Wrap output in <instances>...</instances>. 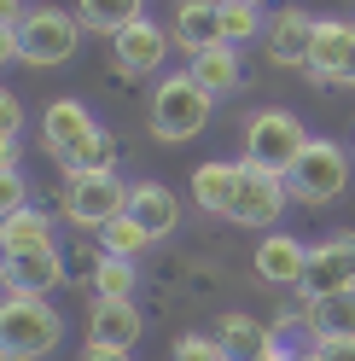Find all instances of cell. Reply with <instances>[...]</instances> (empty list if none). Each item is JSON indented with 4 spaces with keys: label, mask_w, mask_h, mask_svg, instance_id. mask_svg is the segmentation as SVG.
Masks as SVG:
<instances>
[{
    "label": "cell",
    "mask_w": 355,
    "mask_h": 361,
    "mask_svg": "<svg viewBox=\"0 0 355 361\" xmlns=\"http://www.w3.org/2000/svg\"><path fill=\"white\" fill-rule=\"evenodd\" d=\"M297 361H320V355H315V344H303V350H297Z\"/></svg>",
    "instance_id": "cell-35"
},
{
    "label": "cell",
    "mask_w": 355,
    "mask_h": 361,
    "mask_svg": "<svg viewBox=\"0 0 355 361\" xmlns=\"http://www.w3.org/2000/svg\"><path fill=\"white\" fill-rule=\"evenodd\" d=\"M30 210V180L24 169H0V216H18Z\"/></svg>",
    "instance_id": "cell-29"
},
{
    "label": "cell",
    "mask_w": 355,
    "mask_h": 361,
    "mask_svg": "<svg viewBox=\"0 0 355 361\" xmlns=\"http://www.w3.org/2000/svg\"><path fill=\"white\" fill-rule=\"evenodd\" d=\"M338 87H355V47H349V64H344V76H338Z\"/></svg>",
    "instance_id": "cell-34"
},
{
    "label": "cell",
    "mask_w": 355,
    "mask_h": 361,
    "mask_svg": "<svg viewBox=\"0 0 355 361\" xmlns=\"http://www.w3.org/2000/svg\"><path fill=\"white\" fill-rule=\"evenodd\" d=\"M349 175H355V152H344L338 140H309L303 157L285 169V187L297 204H332V198H344Z\"/></svg>",
    "instance_id": "cell-6"
},
{
    "label": "cell",
    "mask_w": 355,
    "mask_h": 361,
    "mask_svg": "<svg viewBox=\"0 0 355 361\" xmlns=\"http://www.w3.org/2000/svg\"><path fill=\"white\" fill-rule=\"evenodd\" d=\"M349 152H355V146H349Z\"/></svg>",
    "instance_id": "cell-37"
},
{
    "label": "cell",
    "mask_w": 355,
    "mask_h": 361,
    "mask_svg": "<svg viewBox=\"0 0 355 361\" xmlns=\"http://www.w3.org/2000/svg\"><path fill=\"white\" fill-rule=\"evenodd\" d=\"M76 18L87 35H123L146 18V0H76Z\"/></svg>",
    "instance_id": "cell-24"
},
{
    "label": "cell",
    "mask_w": 355,
    "mask_h": 361,
    "mask_svg": "<svg viewBox=\"0 0 355 361\" xmlns=\"http://www.w3.org/2000/svg\"><path fill=\"white\" fill-rule=\"evenodd\" d=\"M285 198H292V187H285V175L274 169H256L239 157V192H233V216L239 228H268L274 233V221L285 216Z\"/></svg>",
    "instance_id": "cell-8"
},
{
    "label": "cell",
    "mask_w": 355,
    "mask_h": 361,
    "mask_svg": "<svg viewBox=\"0 0 355 361\" xmlns=\"http://www.w3.org/2000/svg\"><path fill=\"white\" fill-rule=\"evenodd\" d=\"M251 6H262V0H251Z\"/></svg>",
    "instance_id": "cell-36"
},
{
    "label": "cell",
    "mask_w": 355,
    "mask_h": 361,
    "mask_svg": "<svg viewBox=\"0 0 355 361\" xmlns=\"http://www.w3.org/2000/svg\"><path fill=\"white\" fill-rule=\"evenodd\" d=\"M320 361H355V338H326V344H315Z\"/></svg>",
    "instance_id": "cell-31"
},
{
    "label": "cell",
    "mask_w": 355,
    "mask_h": 361,
    "mask_svg": "<svg viewBox=\"0 0 355 361\" xmlns=\"http://www.w3.org/2000/svg\"><path fill=\"white\" fill-rule=\"evenodd\" d=\"M58 169H64V180H76V175H117V134L99 123L76 152L58 157Z\"/></svg>",
    "instance_id": "cell-23"
},
{
    "label": "cell",
    "mask_w": 355,
    "mask_h": 361,
    "mask_svg": "<svg viewBox=\"0 0 355 361\" xmlns=\"http://www.w3.org/2000/svg\"><path fill=\"white\" fill-rule=\"evenodd\" d=\"M94 128L99 123H94V111H87L82 99H47V111H41V146L53 152V164L64 152H76Z\"/></svg>",
    "instance_id": "cell-12"
},
{
    "label": "cell",
    "mask_w": 355,
    "mask_h": 361,
    "mask_svg": "<svg viewBox=\"0 0 355 361\" xmlns=\"http://www.w3.org/2000/svg\"><path fill=\"white\" fill-rule=\"evenodd\" d=\"M0 280H6L12 298H53L64 286V257L58 251H24L0 262Z\"/></svg>",
    "instance_id": "cell-11"
},
{
    "label": "cell",
    "mask_w": 355,
    "mask_h": 361,
    "mask_svg": "<svg viewBox=\"0 0 355 361\" xmlns=\"http://www.w3.org/2000/svg\"><path fill=\"white\" fill-rule=\"evenodd\" d=\"M64 344V321L47 298H12L6 291V309H0V350L6 361H47Z\"/></svg>",
    "instance_id": "cell-3"
},
{
    "label": "cell",
    "mask_w": 355,
    "mask_h": 361,
    "mask_svg": "<svg viewBox=\"0 0 355 361\" xmlns=\"http://www.w3.org/2000/svg\"><path fill=\"white\" fill-rule=\"evenodd\" d=\"M175 361H233V355L221 350L216 332H181L175 338Z\"/></svg>",
    "instance_id": "cell-28"
},
{
    "label": "cell",
    "mask_w": 355,
    "mask_h": 361,
    "mask_svg": "<svg viewBox=\"0 0 355 361\" xmlns=\"http://www.w3.org/2000/svg\"><path fill=\"white\" fill-rule=\"evenodd\" d=\"M262 30H268L262 6H251V0H221V41H228V47H245Z\"/></svg>",
    "instance_id": "cell-26"
},
{
    "label": "cell",
    "mask_w": 355,
    "mask_h": 361,
    "mask_svg": "<svg viewBox=\"0 0 355 361\" xmlns=\"http://www.w3.org/2000/svg\"><path fill=\"white\" fill-rule=\"evenodd\" d=\"M99 251H111V257H128V262H135V257H146V251H151V233L140 228L135 216H117V221H111V228L99 233Z\"/></svg>",
    "instance_id": "cell-27"
},
{
    "label": "cell",
    "mask_w": 355,
    "mask_h": 361,
    "mask_svg": "<svg viewBox=\"0 0 355 361\" xmlns=\"http://www.w3.org/2000/svg\"><path fill=\"white\" fill-rule=\"evenodd\" d=\"M303 303H326V298H344L355 291V233L349 228H332L326 239L309 245V268H303Z\"/></svg>",
    "instance_id": "cell-7"
},
{
    "label": "cell",
    "mask_w": 355,
    "mask_h": 361,
    "mask_svg": "<svg viewBox=\"0 0 355 361\" xmlns=\"http://www.w3.org/2000/svg\"><path fill=\"white\" fill-rule=\"evenodd\" d=\"M87 286H94V298H105V303H128V298H135V286H140V268L128 262V257L99 251V262H94V274H87Z\"/></svg>",
    "instance_id": "cell-25"
},
{
    "label": "cell",
    "mask_w": 355,
    "mask_h": 361,
    "mask_svg": "<svg viewBox=\"0 0 355 361\" xmlns=\"http://www.w3.org/2000/svg\"><path fill=\"white\" fill-rule=\"evenodd\" d=\"M187 71L198 76V87H210L216 99L245 87V59H239V47H228V41H216V47L192 53V59H187Z\"/></svg>",
    "instance_id": "cell-19"
},
{
    "label": "cell",
    "mask_w": 355,
    "mask_h": 361,
    "mask_svg": "<svg viewBox=\"0 0 355 361\" xmlns=\"http://www.w3.org/2000/svg\"><path fill=\"white\" fill-rule=\"evenodd\" d=\"M216 338H221V350H228L233 361H262L268 344H274V326H262L256 314H245V309H228L216 321Z\"/></svg>",
    "instance_id": "cell-21"
},
{
    "label": "cell",
    "mask_w": 355,
    "mask_h": 361,
    "mask_svg": "<svg viewBox=\"0 0 355 361\" xmlns=\"http://www.w3.org/2000/svg\"><path fill=\"white\" fill-rule=\"evenodd\" d=\"M82 18L41 0V6L24 12V24L12 35H0V59H18V64H35V71H53V64H70L76 47H82Z\"/></svg>",
    "instance_id": "cell-1"
},
{
    "label": "cell",
    "mask_w": 355,
    "mask_h": 361,
    "mask_svg": "<svg viewBox=\"0 0 355 361\" xmlns=\"http://www.w3.org/2000/svg\"><path fill=\"white\" fill-rule=\"evenodd\" d=\"M128 216H135L140 228L151 233V245H158V239H169L175 228H181V198H175V187H163V180H135Z\"/></svg>",
    "instance_id": "cell-17"
},
{
    "label": "cell",
    "mask_w": 355,
    "mask_h": 361,
    "mask_svg": "<svg viewBox=\"0 0 355 361\" xmlns=\"http://www.w3.org/2000/svg\"><path fill=\"white\" fill-rule=\"evenodd\" d=\"M256 280L268 286H303V268H309V245L297 233H262L256 245Z\"/></svg>",
    "instance_id": "cell-15"
},
{
    "label": "cell",
    "mask_w": 355,
    "mask_h": 361,
    "mask_svg": "<svg viewBox=\"0 0 355 361\" xmlns=\"http://www.w3.org/2000/svg\"><path fill=\"white\" fill-rule=\"evenodd\" d=\"M309 140H315V134H309L303 117H297V111H285V105H262V111L245 117V164H256V169L285 175L303 157Z\"/></svg>",
    "instance_id": "cell-4"
},
{
    "label": "cell",
    "mask_w": 355,
    "mask_h": 361,
    "mask_svg": "<svg viewBox=\"0 0 355 361\" xmlns=\"http://www.w3.org/2000/svg\"><path fill=\"white\" fill-rule=\"evenodd\" d=\"M24 12H30L24 0H0V35H12L18 24H24Z\"/></svg>",
    "instance_id": "cell-32"
},
{
    "label": "cell",
    "mask_w": 355,
    "mask_h": 361,
    "mask_svg": "<svg viewBox=\"0 0 355 361\" xmlns=\"http://www.w3.org/2000/svg\"><path fill=\"white\" fill-rule=\"evenodd\" d=\"M140 332H146V314L135 309V298H128V303H105V298H94V309H87V344L135 350Z\"/></svg>",
    "instance_id": "cell-13"
},
{
    "label": "cell",
    "mask_w": 355,
    "mask_h": 361,
    "mask_svg": "<svg viewBox=\"0 0 355 361\" xmlns=\"http://www.w3.org/2000/svg\"><path fill=\"white\" fill-rule=\"evenodd\" d=\"M169 35H175V47H181L187 59L216 47V41H221V0H175Z\"/></svg>",
    "instance_id": "cell-14"
},
{
    "label": "cell",
    "mask_w": 355,
    "mask_h": 361,
    "mask_svg": "<svg viewBox=\"0 0 355 361\" xmlns=\"http://www.w3.org/2000/svg\"><path fill=\"white\" fill-rule=\"evenodd\" d=\"M355 47V24L349 18H320L315 30V53H309V82H338Z\"/></svg>",
    "instance_id": "cell-18"
},
{
    "label": "cell",
    "mask_w": 355,
    "mask_h": 361,
    "mask_svg": "<svg viewBox=\"0 0 355 361\" xmlns=\"http://www.w3.org/2000/svg\"><path fill=\"white\" fill-rule=\"evenodd\" d=\"M169 47H175L169 24L140 18V24H128L123 35H111V64H117L123 76H158L163 64H169Z\"/></svg>",
    "instance_id": "cell-10"
},
{
    "label": "cell",
    "mask_w": 355,
    "mask_h": 361,
    "mask_svg": "<svg viewBox=\"0 0 355 361\" xmlns=\"http://www.w3.org/2000/svg\"><path fill=\"white\" fill-rule=\"evenodd\" d=\"M315 30H320V18H315V12H303V6H280V12L268 18V30H262V53H268V64H280V71H309Z\"/></svg>",
    "instance_id": "cell-9"
},
{
    "label": "cell",
    "mask_w": 355,
    "mask_h": 361,
    "mask_svg": "<svg viewBox=\"0 0 355 361\" xmlns=\"http://www.w3.org/2000/svg\"><path fill=\"white\" fill-rule=\"evenodd\" d=\"M303 332L309 344H326V338H355V291L326 303H303Z\"/></svg>",
    "instance_id": "cell-22"
},
{
    "label": "cell",
    "mask_w": 355,
    "mask_h": 361,
    "mask_svg": "<svg viewBox=\"0 0 355 361\" xmlns=\"http://www.w3.org/2000/svg\"><path fill=\"white\" fill-rule=\"evenodd\" d=\"M128 198H135V180H123V175H76V180H64L58 210L70 228L105 233L117 216H128Z\"/></svg>",
    "instance_id": "cell-5"
},
{
    "label": "cell",
    "mask_w": 355,
    "mask_h": 361,
    "mask_svg": "<svg viewBox=\"0 0 355 361\" xmlns=\"http://www.w3.org/2000/svg\"><path fill=\"white\" fill-rule=\"evenodd\" d=\"M233 192H239V164L210 157V164L192 169V204L204 216H233Z\"/></svg>",
    "instance_id": "cell-20"
},
{
    "label": "cell",
    "mask_w": 355,
    "mask_h": 361,
    "mask_svg": "<svg viewBox=\"0 0 355 361\" xmlns=\"http://www.w3.org/2000/svg\"><path fill=\"white\" fill-rule=\"evenodd\" d=\"M18 128H24V99L0 94V140H18Z\"/></svg>",
    "instance_id": "cell-30"
},
{
    "label": "cell",
    "mask_w": 355,
    "mask_h": 361,
    "mask_svg": "<svg viewBox=\"0 0 355 361\" xmlns=\"http://www.w3.org/2000/svg\"><path fill=\"white\" fill-rule=\"evenodd\" d=\"M210 111H216V94H210V87H198L192 71H175V76H163L158 87H151L146 128H151V140L181 146V140H192V134L210 128Z\"/></svg>",
    "instance_id": "cell-2"
},
{
    "label": "cell",
    "mask_w": 355,
    "mask_h": 361,
    "mask_svg": "<svg viewBox=\"0 0 355 361\" xmlns=\"http://www.w3.org/2000/svg\"><path fill=\"white\" fill-rule=\"evenodd\" d=\"M0 251L6 257H24V251H58V221L53 210H18V216H0Z\"/></svg>",
    "instance_id": "cell-16"
},
{
    "label": "cell",
    "mask_w": 355,
    "mask_h": 361,
    "mask_svg": "<svg viewBox=\"0 0 355 361\" xmlns=\"http://www.w3.org/2000/svg\"><path fill=\"white\" fill-rule=\"evenodd\" d=\"M76 361H135V350H105V344H87Z\"/></svg>",
    "instance_id": "cell-33"
}]
</instances>
